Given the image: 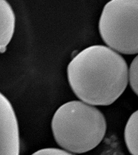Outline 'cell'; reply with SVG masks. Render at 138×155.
I'll use <instances>...</instances> for the list:
<instances>
[{
  "label": "cell",
  "mask_w": 138,
  "mask_h": 155,
  "mask_svg": "<svg viewBox=\"0 0 138 155\" xmlns=\"http://www.w3.org/2000/svg\"><path fill=\"white\" fill-rule=\"evenodd\" d=\"M128 68L117 52L103 45L90 46L76 54L67 67L68 80L76 96L94 106L113 104L128 84Z\"/></svg>",
  "instance_id": "obj_1"
},
{
  "label": "cell",
  "mask_w": 138,
  "mask_h": 155,
  "mask_svg": "<svg viewBox=\"0 0 138 155\" xmlns=\"http://www.w3.org/2000/svg\"><path fill=\"white\" fill-rule=\"evenodd\" d=\"M51 129L56 142L72 153H85L103 139L107 124L103 113L94 105L71 101L59 107L53 115Z\"/></svg>",
  "instance_id": "obj_2"
},
{
  "label": "cell",
  "mask_w": 138,
  "mask_h": 155,
  "mask_svg": "<svg viewBox=\"0 0 138 155\" xmlns=\"http://www.w3.org/2000/svg\"><path fill=\"white\" fill-rule=\"evenodd\" d=\"M138 10L137 0H113L105 5L99 30L109 48L125 54L138 53Z\"/></svg>",
  "instance_id": "obj_3"
},
{
  "label": "cell",
  "mask_w": 138,
  "mask_h": 155,
  "mask_svg": "<svg viewBox=\"0 0 138 155\" xmlns=\"http://www.w3.org/2000/svg\"><path fill=\"white\" fill-rule=\"evenodd\" d=\"M15 18L10 4L0 0V53H3L11 42L15 31Z\"/></svg>",
  "instance_id": "obj_4"
},
{
  "label": "cell",
  "mask_w": 138,
  "mask_h": 155,
  "mask_svg": "<svg viewBox=\"0 0 138 155\" xmlns=\"http://www.w3.org/2000/svg\"><path fill=\"white\" fill-rule=\"evenodd\" d=\"M138 110H136L130 116L125 127V142L131 155H138Z\"/></svg>",
  "instance_id": "obj_5"
},
{
  "label": "cell",
  "mask_w": 138,
  "mask_h": 155,
  "mask_svg": "<svg viewBox=\"0 0 138 155\" xmlns=\"http://www.w3.org/2000/svg\"><path fill=\"white\" fill-rule=\"evenodd\" d=\"M128 83L136 95H138V56L133 59L128 71Z\"/></svg>",
  "instance_id": "obj_6"
},
{
  "label": "cell",
  "mask_w": 138,
  "mask_h": 155,
  "mask_svg": "<svg viewBox=\"0 0 138 155\" xmlns=\"http://www.w3.org/2000/svg\"><path fill=\"white\" fill-rule=\"evenodd\" d=\"M31 155H76L62 149L46 148L37 150Z\"/></svg>",
  "instance_id": "obj_7"
},
{
  "label": "cell",
  "mask_w": 138,
  "mask_h": 155,
  "mask_svg": "<svg viewBox=\"0 0 138 155\" xmlns=\"http://www.w3.org/2000/svg\"><path fill=\"white\" fill-rule=\"evenodd\" d=\"M4 145L0 144V155H3V151H4Z\"/></svg>",
  "instance_id": "obj_8"
}]
</instances>
